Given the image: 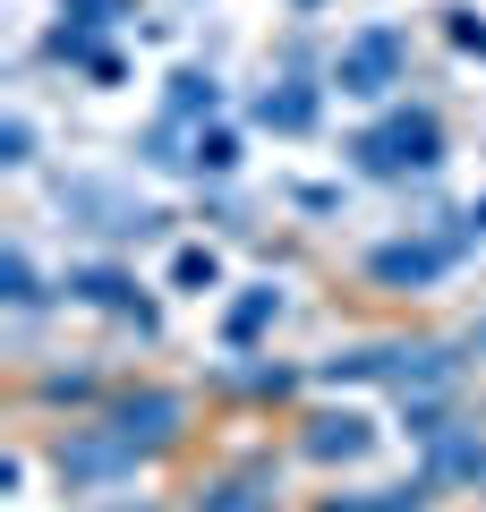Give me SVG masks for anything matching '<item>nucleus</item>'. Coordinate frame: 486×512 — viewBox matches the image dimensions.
<instances>
[{
	"label": "nucleus",
	"mask_w": 486,
	"mask_h": 512,
	"mask_svg": "<svg viewBox=\"0 0 486 512\" xmlns=\"http://www.w3.org/2000/svg\"><path fill=\"white\" fill-rule=\"evenodd\" d=\"M350 154H359V171H376V180H410V171L444 163V128H435V111H393V120H376Z\"/></svg>",
	"instance_id": "obj_1"
},
{
	"label": "nucleus",
	"mask_w": 486,
	"mask_h": 512,
	"mask_svg": "<svg viewBox=\"0 0 486 512\" xmlns=\"http://www.w3.org/2000/svg\"><path fill=\"white\" fill-rule=\"evenodd\" d=\"M401 52H410V43H401L393 26H376V35H359L342 52V69H333V77H342V94H384L401 77Z\"/></svg>",
	"instance_id": "obj_2"
},
{
	"label": "nucleus",
	"mask_w": 486,
	"mask_h": 512,
	"mask_svg": "<svg viewBox=\"0 0 486 512\" xmlns=\"http://www.w3.org/2000/svg\"><path fill=\"white\" fill-rule=\"evenodd\" d=\"M469 231H444V239H401V248H376V282H435L461 256Z\"/></svg>",
	"instance_id": "obj_3"
},
{
	"label": "nucleus",
	"mask_w": 486,
	"mask_h": 512,
	"mask_svg": "<svg viewBox=\"0 0 486 512\" xmlns=\"http://www.w3.org/2000/svg\"><path fill=\"white\" fill-rule=\"evenodd\" d=\"M137 461V444L111 427V436H86V444H60V478H111V470H128Z\"/></svg>",
	"instance_id": "obj_4"
},
{
	"label": "nucleus",
	"mask_w": 486,
	"mask_h": 512,
	"mask_svg": "<svg viewBox=\"0 0 486 512\" xmlns=\"http://www.w3.org/2000/svg\"><path fill=\"white\" fill-rule=\"evenodd\" d=\"M111 427H120L128 444H162L171 427H180V402H171V393H145V402H120V419H111Z\"/></svg>",
	"instance_id": "obj_5"
},
{
	"label": "nucleus",
	"mask_w": 486,
	"mask_h": 512,
	"mask_svg": "<svg viewBox=\"0 0 486 512\" xmlns=\"http://www.w3.org/2000/svg\"><path fill=\"white\" fill-rule=\"evenodd\" d=\"M69 291H77V299H94V308H128V316L145 325V308H137V282H128V274H111V265H86V274H69Z\"/></svg>",
	"instance_id": "obj_6"
},
{
	"label": "nucleus",
	"mask_w": 486,
	"mask_h": 512,
	"mask_svg": "<svg viewBox=\"0 0 486 512\" xmlns=\"http://www.w3.org/2000/svg\"><path fill=\"white\" fill-rule=\"evenodd\" d=\"M307 453H316V461H359L367 453V419H350V410H342V419H316V427H307Z\"/></svg>",
	"instance_id": "obj_7"
},
{
	"label": "nucleus",
	"mask_w": 486,
	"mask_h": 512,
	"mask_svg": "<svg viewBox=\"0 0 486 512\" xmlns=\"http://www.w3.org/2000/svg\"><path fill=\"white\" fill-rule=\"evenodd\" d=\"M256 120H265V128H307V120H316V94H307V86H265V94H256Z\"/></svg>",
	"instance_id": "obj_8"
},
{
	"label": "nucleus",
	"mask_w": 486,
	"mask_h": 512,
	"mask_svg": "<svg viewBox=\"0 0 486 512\" xmlns=\"http://www.w3.org/2000/svg\"><path fill=\"white\" fill-rule=\"evenodd\" d=\"M418 504H427L418 487H376V495H333L324 512H418Z\"/></svg>",
	"instance_id": "obj_9"
},
{
	"label": "nucleus",
	"mask_w": 486,
	"mask_h": 512,
	"mask_svg": "<svg viewBox=\"0 0 486 512\" xmlns=\"http://www.w3.org/2000/svg\"><path fill=\"white\" fill-rule=\"evenodd\" d=\"M188 111H214V77H205V69L171 77V120H188Z\"/></svg>",
	"instance_id": "obj_10"
},
{
	"label": "nucleus",
	"mask_w": 486,
	"mask_h": 512,
	"mask_svg": "<svg viewBox=\"0 0 486 512\" xmlns=\"http://www.w3.org/2000/svg\"><path fill=\"white\" fill-rule=\"evenodd\" d=\"M273 308H282V299H273V291H248V299H239V308H231V325H222V333H231V342H248V333L265 325Z\"/></svg>",
	"instance_id": "obj_11"
},
{
	"label": "nucleus",
	"mask_w": 486,
	"mask_h": 512,
	"mask_svg": "<svg viewBox=\"0 0 486 512\" xmlns=\"http://www.w3.org/2000/svg\"><path fill=\"white\" fill-rule=\"evenodd\" d=\"M171 274H180V291H214V248H180Z\"/></svg>",
	"instance_id": "obj_12"
},
{
	"label": "nucleus",
	"mask_w": 486,
	"mask_h": 512,
	"mask_svg": "<svg viewBox=\"0 0 486 512\" xmlns=\"http://www.w3.org/2000/svg\"><path fill=\"white\" fill-rule=\"evenodd\" d=\"M188 163H197V171H231V137H222V128H214V137H197Z\"/></svg>",
	"instance_id": "obj_13"
},
{
	"label": "nucleus",
	"mask_w": 486,
	"mask_h": 512,
	"mask_svg": "<svg viewBox=\"0 0 486 512\" xmlns=\"http://www.w3.org/2000/svg\"><path fill=\"white\" fill-rule=\"evenodd\" d=\"M265 504H273V495H256V487H222L205 512H265Z\"/></svg>",
	"instance_id": "obj_14"
},
{
	"label": "nucleus",
	"mask_w": 486,
	"mask_h": 512,
	"mask_svg": "<svg viewBox=\"0 0 486 512\" xmlns=\"http://www.w3.org/2000/svg\"><path fill=\"white\" fill-rule=\"evenodd\" d=\"M9 299H18V308H35V299H43V291H35V265H26V256H9Z\"/></svg>",
	"instance_id": "obj_15"
},
{
	"label": "nucleus",
	"mask_w": 486,
	"mask_h": 512,
	"mask_svg": "<svg viewBox=\"0 0 486 512\" xmlns=\"http://www.w3.org/2000/svg\"><path fill=\"white\" fill-rule=\"evenodd\" d=\"M452 43H461V52H486V26L469 18V9H452Z\"/></svg>",
	"instance_id": "obj_16"
},
{
	"label": "nucleus",
	"mask_w": 486,
	"mask_h": 512,
	"mask_svg": "<svg viewBox=\"0 0 486 512\" xmlns=\"http://www.w3.org/2000/svg\"><path fill=\"white\" fill-rule=\"evenodd\" d=\"M69 9H77V18H86V26H111V18H120V9H128V0H69Z\"/></svg>",
	"instance_id": "obj_17"
},
{
	"label": "nucleus",
	"mask_w": 486,
	"mask_h": 512,
	"mask_svg": "<svg viewBox=\"0 0 486 512\" xmlns=\"http://www.w3.org/2000/svg\"><path fill=\"white\" fill-rule=\"evenodd\" d=\"M469 222H478V231H486V205H478V214H469Z\"/></svg>",
	"instance_id": "obj_18"
},
{
	"label": "nucleus",
	"mask_w": 486,
	"mask_h": 512,
	"mask_svg": "<svg viewBox=\"0 0 486 512\" xmlns=\"http://www.w3.org/2000/svg\"><path fill=\"white\" fill-rule=\"evenodd\" d=\"M478 342H486V333H478Z\"/></svg>",
	"instance_id": "obj_19"
}]
</instances>
